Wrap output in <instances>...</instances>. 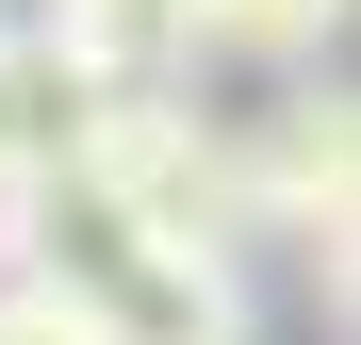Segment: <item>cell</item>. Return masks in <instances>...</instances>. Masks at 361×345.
Wrapping results in <instances>:
<instances>
[{"label": "cell", "mask_w": 361, "mask_h": 345, "mask_svg": "<svg viewBox=\"0 0 361 345\" xmlns=\"http://www.w3.org/2000/svg\"><path fill=\"white\" fill-rule=\"evenodd\" d=\"M230 181H247V230H279L312 263V296L345 313V230H361V115L345 99H263L230 132Z\"/></svg>", "instance_id": "1"}, {"label": "cell", "mask_w": 361, "mask_h": 345, "mask_svg": "<svg viewBox=\"0 0 361 345\" xmlns=\"http://www.w3.org/2000/svg\"><path fill=\"white\" fill-rule=\"evenodd\" d=\"M82 132H99V66L49 17H0V164H17V181H66Z\"/></svg>", "instance_id": "2"}, {"label": "cell", "mask_w": 361, "mask_h": 345, "mask_svg": "<svg viewBox=\"0 0 361 345\" xmlns=\"http://www.w3.org/2000/svg\"><path fill=\"white\" fill-rule=\"evenodd\" d=\"M345 33V0H180V49H230V66H312Z\"/></svg>", "instance_id": "3"}, {"label": "cell", "mask_w": 361, "mask_h": 345, "mask_svg": "<svg viewBox=\"0 0 361 345\" xmlns=\"http://www.w3.org/2000/svg\"><path fill=\"white\" fill-rule=\"evenodd\" d=\"M0 345H115V313L66 263H0Z\"/></svg>", "instance_id": "4"}, {"label": "cell", "mask_w": 361, "mask_h": 345, "mask_svg": "<svg viewBox=\"0 0 361 345\" xmlns=\"http://www.w3.org/2000/svg\"><path fill=\"white\" fill-rule=\"evenodd\" d=\"M0 263H33V181L0 164Z\"/></svg>", "instance_id": "5"}]
</instances>
